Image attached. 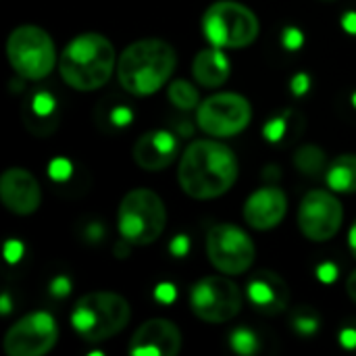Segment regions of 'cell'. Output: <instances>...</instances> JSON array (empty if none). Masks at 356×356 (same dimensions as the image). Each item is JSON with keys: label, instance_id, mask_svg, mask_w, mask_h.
I'll list each match as a JSON object with an SVG mask.
<instances>
[{"label": "cell", "instance_id": "6da1fadb", "mask_svg": "<svg viewBox=\"0 0 356 356\" xmlns=\"http://www.w3.org/2000/svg\"><path fill=\"white\" fill-rule=\"evenodd\" d=\"M236 152L217 140H196L179 156L177 181L194 200H213L227 194L238 179Z\"/></svg>", "mask_w": 356, "mask_h": 356}, {"label": "cell", "instance_id": "7a4b0ae2", "mask_svg": "<svg viewBox=\"0 0 356 356\" xmlns=\"http://www.w3.org/2000/svg\"><path fill=\"white\" fill-rule=\"evenodd\" d=\"M177 65L175 48L163 38H142L129 44L117 60V77L125 92L150 96L173 75Z\"/></svg>", "mask_w": 356, "mask_h": 356}, {"label": "cell", "instance_id": "3957f363", "mask_svg": "<svg viewBox=\"0 0 356 356\" xmlns=\"http://www.w3.org/2000/svg\"><path fill=\"white\" fill-rule=\"evenodd\" d=\"M117 52L111 40L102 33L75 35L58 56L63 81L77 92L100 90L115 73Z\"/></svg>", "mask_w": 356, "mask_h": 356}, {"label": "cell", "instance_id": "277c9868", "mask_svg": "<svg viewBox=\"0 0 356 356\" xmlns=\"http://www.w3.org/2000/svg\"><path fill=\"white\" fill-rule=\"evenodd\" d=\"M131 319L129 302L117 292L83 294L71 313L73 330L86 342H106L121 334Z\"/></svg>", "mask_w": 356, "mask_h": 356}, {"label": "cell", "instance_id": "5b68a950", "mask_svg": "<svg viewBox=\"0 0 356 356\" xmlns=\"http://www.w3.org/2000/svg\"><path fill=\"white\" fill-rule=\"evenodd\" d=\"M167 225V209L161 196L148 188L127 192L117 211L121 240L134 246H148L161 238Z\"/></svg>", "mask_w": 356, "mask_h": 356}, {"label": "cell", "instance_id": "8992f818", "mask_svg": "<svg viewBox=\"0 0 356 356\" xmlns=\"http://www.w3.org/2000/svg\"><path fill=\"white\" fill-rule=\"evenodd\" d=\"M261 31L252 8L236 0H217L202 15V33L217 48H246Z\"/></svg>", "mask_w": 356, "mask_h": 356}, {"label": "cell", "instance_id": "52a82bcc", "mask_svg": "<svg viewBox=\"0 0 356 356\" xmlns=\"http://www.w3.org/2000/svg\"><path fill=\"white\" fill-rule=\"evenodd\" d=\"M6 56L13 71L29 81L48 77L56 65V50L50 33L38 25H19L6 40Z\"/></svg>", "mask_w": 356, "mask_h": 356}, {"label": "cell", "instance_id": "ba28073f", "mask_svg": "<svg viewBox=\"0 0 356 356\" xmlns=\"http://www.w3.org/2000/svg\"><path fill=\"white\" fill-rule=\"evenodd\" d=\"M252 121L248 98L236 92H219L202 100L196 108L198 127L213 138H232L244 131Z\"/></svg>", "mask_w": 356, "mask_h": 356}, {"label": "cell", "instance_id": "9c48e42d", "mask_svg": "<svg viewBox=\"0 0 356 356\" xmlns=\"http://www.w3.org/2000/svg\"><path fill=\"white\" fill-rule=\"evenodd\" d=\"M190 307L198 319L217 325L238 317L244 307V298L229 277L207 275L194 284L190 292Z\"/></svg>", "mask_w": 356, "mask_h": 356}, {"label": "cell", "instance_id": "30bf717a", "mask_svg": "<svg viewBox=\"0 0 356 356\" xmlns=\"http://www.w3.org/2000/svg\"><path fill=\"white\" fill-rule=\"evenodd\" d=\"M207 257L211 265L225 275L246 273L257 257L250 236L232 223H217L207 234Z\"/></svg>", "mask_w": 356, "mask_h": 356}, {"label": "cell", "instance_id": "8fae6325", "mask_svg": "<svg viewBox=\"0 0 356 356\" xmlns=\"http://www.w3.org/2000/svg\"><path fill=\"white\" fill-rule=\"evenodd\" d=\"M344 221V207L330 190H311L298 207V227L311 242L332 240Z\"/></svg>", "mask_w": 356, "mask_h": 356}, {"label": "cell", "instance_id": "7c38bea8", "mask_svg": "<svg viewBox=\"0 0 356 356\" xmlns=\"http://www.w3.org/2000/svg\"><path fill=\"white\" fill-rule=\"evenodd\" d=\"M58 340V325L46 311H35L19 319L4 336L8 356H42L50 353Z\"/></svg>", "mask_w": 356, "mask_h": 356}, {"label": "cell", "instance_id": "4fadbf2b", "mask_svg": "<svg viewBox=\"0 0 356 356\" xmlns=\"http://www.w3.org/2000/svg\"><path fill=\"white\" fill-rule=\"evenodd\" d=\"M0 200L13 215L25 217L40 209L42 190L33 173L23 167H10L0 177Z\"/></svg>", "mask_w": 356, "mask_h": 356}, {"label": "cell", "instance_id": "5bb4252c", "mask_svg": "<svg viewBox=\"0 0 356 356\" xmlns=\"http://www.w3.org/2000/svg\"><path fill=\"white\" fill-rule=\"evenodd\" d=\"M181 332L169 319H148L144 321L129 346L131 356H175L181 350Z\"/></svg>", "mask_w": 356, "mask_h": 356}, {"label": "cell", "instance_id": "9a60e30c", "mask_svg": "<svg viewBox=\"0 0 356 356\" xmlns=\"http://www.w3.org/2000/svg\"><path fill=\"white\" fill-rule=\"evenodd\" d=\"M288 213V196L277 186L254 190L244 204V221L259 232L277 227Z\"/></svg>", "mask_w": 356, "mask_h": 356}, {"label": "cell", "instance_id": "2e32d148", "mask_svg": "<svg viewBox=\"0 0 356 356\" xmlns=\"http://www.w3.org/2000/svg\"><path fill=\"white\" fill-rule=\"evenodd\" d=\"M134 161L146 171L167 169L179 154L177 138L167 129H152L138 138L134 144Z\"/></svg>", "mask_w": 356, "mask_h": 356}, {"label": "cell", "instance_id": "e0dca14e", "mask_svg": "<svg viewBox=\"0 0 356 356\" xmlns=\"http://www.w3.org/2000/svg\"><path fill=\"white\" fill-rule=\"evenodd\" d=\"M246 296L250 305L269 317H275L288 309L290 302V288L284 277L273 271H261L248 282Z\"/></svg>", "mask_w": 356, "mask_h": 356}, {"label": "cell", "instance_id": "ac0fdd59", "mask_svg": "<svg viewBox=\"0 0 356 356\" xmlns=\"http://www.w3.org/2000/svg\"><path fill=\"white\" fill-rule=\"evenodd\" d=\"M232 63L229 58L221 52V48H204L194 56L192 63V73L194 79L204 86V88H219L229 79Z\"/></svg>", "mask_w": 356, "mask_h": 356}, {"label": "cell", "instance_id": "d6986e66", "mask_svg": "<svg viewBox=\"0 0 356 356\" xmlns=\"http://www.w3.org/2000/svg\"><path fill=\"white\" fill-rule=\"evenodd\" d=\"M330 190L340 194L356 192V154H340L325 171Z\"/></svg>", "mask_w": 356, "mask_h": 356}, {"label": "cell", "instance_id": "ffe728a7", "mask_svg": "<svg viewBox=\"0 0 356 356\" xmlns=\"http://www.w3.org/2000/svg\"><path fill=\"white\" fill-rule=\"evenodd\" d=\"M294 167L302 175H309V177L321 175V173L327 171V154H325L323 148H319L315 144L300 146L294 152Z\"/></svg>", "mask_w": 356, "mask_h": 356}, {"label": "cell", "instance_id": "44dd1931", "mask_svg": "<svg viewBox=\"0 0 356 356\" xmlns=\"http://www.w3.org/2000/svg\"><path fill=\"white\" fill-rule=\"evenodd\" d=\"M167 96H169L171 104L181 108V111H192V108H198V104H200L198 90L186 79H175L167 88Z\"/></svg>", "mask_w": 356, "mask_h": 356}, {"label": "cell", "instance_id": "7402d4cb", "mask_svg": "<svg viewBox=\"0 0 356 356\" xmlns=\"http://www.w3.org/2000/svg\"><path fill=\"white\" fill-rule=\"evenodd\" d=\"M229 346L234 353L242 356L254 355L259 350V338L254 332L246 330V327H238L236 332H232L229 336Z\"/></svg>", "mask_w": 356, "mask_h": 356}, {"label": "cell", "instance_id": "603a6c76", "mask_svg": "<svg viewBox=\"0 0 356 356\" xmlns=\"http://www.w3.org/2000/svg\"><path fill=\"white\" fill-rule=\"evenodd\" d=\"M29 111L35 119H48L56 113V98L48 90H38L29 98Z\"/></svg>", "mask_w": 356, "mask_h": 356}, {"label": "cell", "instance_id": "cb8c5ba5", "mask_svg": "<svg viewBox=\"0 0 356 356\" xmlns=\"http://www.w3.org/2000/svg\"><path fill=\"white\" fill-rule=\"evenodd\" d=\"M319 325H321L319 315L313 313L311 309L298 311V313L294 315V319H292V327L296 330L298 336H313L315 332H319Z\"/></svg>", "mask_w": 356, "mask_h": 356}, {"label": "cell", "instance_id": "d4e9b609", "mask_svg": "<svg viewBox=\"0 0 356 356\" xmlns=\"http://www.w3.org/2000/svg\"><path fill=\"white\" fill-rule=\"evenodd\" d=\"M284 134H286V119L284 117H275V119L267 121L263 127V136L271 144H277L284 138Z\"/></svg>", "mask_w": 356, "mask_h": 356}, {"label": "cell", "instance_id": "484cf974", "mask_svg": "<svg viewBox=\"0 0 356 356\" xmlns=\"http://www.w3.org/2000/svg\"><path fill=\"white\" fill-rule=\"evenodd\" d=\"M71 171H73L71 163H69L67 159H63V156L52 159L50 165H48V175H50L54 181H65V179H69V177H71Z\"/></svg>", "mask_w": 356, "mask_h": 356}, {"label": "cell", "instance_id": "4316f807", "mask_svg": "<svg viewBox=\"0 0 356 356\" xmlns=\"http://www.w3.org/2000/svg\"><path fill=\"white\" fill-rule=\"evenodd\" d=\"M282 44L288 50H298L305 44V33L298 27H286L284 33H282Z\"/></svg>", "mask_w": 356, "mask_h": 356}, {"label": "cell", "instance_id": "83f0119b", "mask_svg": "<svg viewBox=\"0 0 356 356\" xmlns=\"http://www.w3.org/2000/svg\"><path fill=\"white\" fill-rule=\"evenodd\" d=\"M154 298H156L159 302H163V305H171V302H175V298H177V290H175L173 284L163 282V284H159V286L154 288Z\"/></svg>", "mask_w": 356, "mask_h": 356}, {"label": "cell", "instance_id": "f1b7e54d", "mask_svg": "<svg viewBox=\"0 0 356 356\" xmlns=\"http://www.w3.org/2000/svg\"><path fill=\"white\" fill-rule=\"evenodd\" d=\"M23 252H25V248H23V244L19 240L4 242V259H6V263H10V265L19 263L23 259Z\"/></svg>", "mask_w": 356, "mask_h": 356}, {"label": "cell", "instance_id": "f546056e", "mask_svg": "<svg viewBox=\"0 0 356 356\" xmlns=\"http://www.w3.org/2000/svg\"><path fill=\"white\" fill-rule=\"evenodd\" d=\"M131 119H134V113H131V108L129 106H117V108H113V113H111V121H113V125H117V127H125V125H129L131 123Z\"/></svg>", "mask_w": 356, "mask_h": 356}, {"label": "cell", "instance_id": "4dcf8cb0", "mask_svg": "<svg viewBox=\"0 0 356 356\" xmlns=\"http://www.w3.org/2000/svg\"><path fill=\"white\" fill-rule=\"evenodd\" d=\"M169 250L175 259H184L190 252V238L188 236H175L169 244Z\"/></svg>", "mask_w": 356, "mask_h": 356}, {"label": "cell", "instance_id": "1f68e13d", "mask_svg": "<svg viewBox=\"0 0 356 356\" xmlns=\"http://www.w3.org/2000/svg\"><path fill=\"white\" fill-rule=\"evenodd\" d=\"M69 292H71V282H69V277L58 275V277H54V280L50 282V294H52V296L63 298V296H67Z\"/></svg>", "mask_w": 356, "mask_h": 356}, {"label": "cell", "instance_id": "d6a6232c", "mask_svg": "<svg viewBox=\"0 0 356 356\" xmlns=\"http://www.w3.org/2000/svg\"><path fill=\"white\" fill-rule=\"evenodd\" d=\"M317 277L323 282V284H332L338 280V267L334 263H321L317 267Z\"/></svg>", "mask_w": 356, "mask_h": 356}, {"label": "cell", "instance_id": "836d02e7", "mask_svg": "<svg viewBox=\"0 0 356 356\" xmlns=\"http://www.w3.org/2000/svg\"><path fill=\"white\" fill-rule=\"evenodd\" d=\"M311 88V77L307 73H298L294 79H292V92L294 96H305Z\"/></svg>", "mask_w": 356, "mask_h": 356}, {"label": "cell", "instance_id": "e575fe53", "mask_svg": "<svg viewBox=\"0 0 356 356\" xmlns=\"http://www.w3.org/2000/svg\"><path fill=\"white\" fill-rule=\"evenodd\" d=\"M340 344L348 350L356 348V327H344L340 332Z\"/></svg>", "mask_w": 356, "mask_h": 356}, {"label": "cell", "instance_id": "d590c367", "mask_svg": "<svg viewBox=\"0 0 356 356\" xmlns=\"http://www.w3.org/2000/svg\"><path fill=\"white\" fill-rule=\"evenodd\" d=\"M86 234H88V240H90V242H98V240L104 236V229H102V225H100V223H92V225L88 227V232H86Z\"/></svg>", "mask_w": 356, "mask_h": 356}, {"label": "cell", "instance_id": "8d00e7d4", "mask_svg": "<svg viewBox=\"0 0 356 356\" xmlns=\"http://www.w3.org/2000/svg\"><path fill=\"white\" fill-rule=\"evenodd\" d=\"M342 27L348 31V33H356V13H346L342 17Z\"/></svg>", "mask_w": 356, "mask_h": 356}, {"label": "cell", "instance_id": "74e56055", "mask_svg": "<svg viewBox=\"0 0 356 356\" xmlns=\"http://www.w3.org/2000/svg\"><path fill=\"white\" fill-rule=\"evenodd\" d=\"M346 294L350 296L353 302H356V269L348 275V280H346Z\"/></svg>", "mask_w": 356, "mask_h": 356}, {"label": "cell", "instance_id": "f35d334b", "mask_svg": "<svg viewBox=\"0 0 356 356\" xmlns=\"http://www.w3.org/2000/svg\"><path fill=\"white\" fill-rule=\"evenodd\" d=\"M348 248H350L353 257H355V259H356V221H355V223H353L350 232H348Z\"/></svg>", "mask_w": 356, "mask_h": 356}, {"label": "cell", "instance_id": "ab89813d", "mask_svg": "<svg viewBox=\"0 0 356 356\" xmlns=\"http://www.w3.org/2000/svg\"><path fill=\"white\" fill-rule=\"evenodd\" d=\"M0 313H2V315H8V313H10V298H8V292H2V298H0Z\"/></svg>", "mask_w": 356, "mask_h": 356}, {"label": "cell", "instance_id": "60d3db41", "mask_svg": "<svg viewBox=\"0 0 356 356\" xmlns=\"http://www.w3.org/2000/svg\"><path fill=\"white\" fill-rule=\"evenodd\" d=\"M115 254H121V259H125L129 254V250H127V246L119 244V246H115Z\"/></svg>", "mask_w": 356, "mask_h": 356}, {"label": "cell", "instance_id": "b9f144b4", "mask_svg": "<svg viewBox=\"0 0 356 356\" xmlns=\"http://www.w3.org/2000/svg\"><path fill=\"white\" fill-rule=\"evenodd\" d=\"M353 104H355V108H356V92L353 94Z\"/></svg>", "mask_w": 356, "mask_h": 356}, {"label": "cell", "instance_id": "7bdbcfd3", "mask_svg": "<svg viewBox=\"0 0 356 356\" xmlns=\"http://www.w3.org/2000/svg\"><path fill=\"white\" fill-rule=\"evenodd\" d=\"M321 2H336V0H321Z\"/></svg>", "mask_w": 356, "mask_h": 356}]
</instances>
